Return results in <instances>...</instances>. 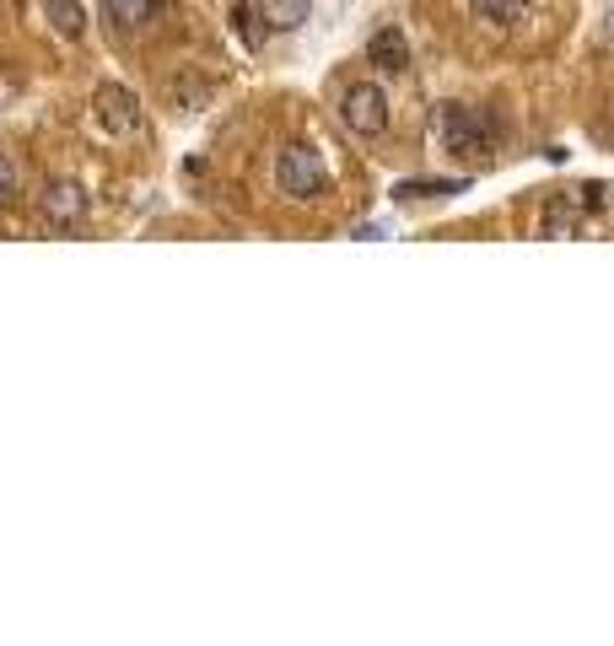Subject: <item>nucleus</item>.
Instances as JSON below:
<instances>
[{
  "label": "nucleus",
  "mask_w": 614,
  "mask_h": 646,
  "mask_svg": "<svg viewBox=\"0 0 614 646\" xmlns=\"http://www.w3.org/2000/svg\"><path fill=\"white\" fill-rule=\"evenodd\" d=\"M431 135L443 140V152L448 157H469V162H491L496 146H501V129L486 108H464V103H443L437 114H431Z\"/></svg>",
  "instance_id": "f257e3e1"
},
{
  "label": "nucleus",
  "mask_w": 614,
  "mask_h": 646,
  "mask_svg": "<svg viewBox=\"0 0 614 646\" xmlns=\"http://www.w3.org/2000/svg\"><path fill=\"white\" fill-rule=\"evenodd\" d=\"M610 28H614V6H610Z\"/></svg>",
  "instance_id": "4468645a"
},
{
  "label": "nucleus",
  "mask_w": 614,
  "mask_h": 646,
  "mask_svg": "<svg viewBox=\"0 0 614 646\" xmlns=\"http://www.w3.org/2000/svg\"><path fill=\"white\" fill-rule=\"evenodd\" d=\"M253 6H259V22L270 33H296L313 11V0H253Z\"/></svg>",
  "instance_id": "0eeeda50"
},
{
  "label": "nucleus",
  "mask_w": 614,
  "mask_h": 646,
  "mask_svg": "<svg viewBox=\"0 0 614 646\" xmlns=\"http://www.w3.org/2000/svg\"><path fill=\"white\" fill-rule=\"evenodd\" d=\"M17 184H22V167H17L11 157H0V205L17 200Z\"/></svg>",
  "instance_id": "ddd939ff"
},
{
  "label": "nucleus",
  "mask_w": 614,
  "mask_h": 646,
  "mask_svg": "<svg viewBox=\"0 0 614 646\" xmlns=\"http://www.w3.org/2000/svg\"><path fill=\"white\" fill-rule=\"evenodd\" d=\"M367 60L377 65V71H388V76H399V71H409V43L399 28H377L367 43Z\"/></svg>",
  "instance_id": "423d86ee"
},
{
  "label": "nucleus",
  "mask_w": 614,
  "mask_h": 646,
  "mask_svg": "<svg viewBox=\"0 0 614 646\" xmlns=\"http://www.w3.org/2000/svg\"><path fill=\"white\" fill-rule=\"evenodd\" d=\"M103 6H108V22L124 28V33L146 28V17H152V0H103Z\"/></svg>",
  "instance_id": "9d476101"
},
{
  "label": "nucleus",
  "mask_w": 614,
  "mask_h": 646,
  "mask_svg": "<svg viewBox=\"0 0 614 646\" xmlns=\"http://www.w3.org/2000/svg\"><path fill=\"white\" fill-rule=\"evenodd\" d=\"M238 33H243L248 49L264 43V28H259V6H238Z\"/></svg>",
  "instance_id": "f8f14e48"
},
{
  "label": "nucleus",
  "mask_w": 614,
  "mask_h": 646,
  "mask_svg": "<svg viewBox=\"0 0 614 646\" xmlns=\"http://www.w3.org/2000/svg\"><path fill=\"white\" fill-rule=\"evenodd\" d=\"M92 119L103 135H135L141 129V97L119 86V81H103L97 92H92Z\"/></svg>",
  "instance_id": "20e7f679"
},
{
  "label": "nucleus",
  "mask_w": 614,
  "mask_h": 646,
  "mask_svg": "<svg viewBox=\"0 0 614 646\" xmlns=\"http://www.w3.org/2000/svg\"><path fill=\"white\" fill-rule=\"evenodd\" d=\"M399 200H420V195H464V178H409L394 189Z\"/></svg>",
  "instance_id": "9b49d317"
},
{
  "label": "nucleus",
  "mask_w": 614,
  "mask_h": 646,
  "mask_svg": "<svg viewBox=\"0 0 614 646\" xmlns=\"http://www.w3.org/2000/svg\"><path fill=\"white\" fill-rule=\"evenodd\" d=\"M86 210H92V200L82 195V184H49L43 189V221H54V227H76V221H86Z\"/></svg>",
  "instance_id": "39448f33"
},
{
  "label": "nucleus",
  "mask_w": 614,
  "mask_h": 646,
  "mask_svg": "<svg viewBox=\"0 0 614 646\" xmlns=\"http://www.w3.org/2000/svg\"><path fill=\"white\" fill-rule=\"evenodd\" d=\"M43 17H49L65 39H82L86 33V17H82V6H76V0H43Z\"/></svg>",
  "instance_id": "1a4fd4ad"
},
{
  "label": "nucleus",
  "mask_w": 614,
  "mask_h": 646,
  "mask_svg": "<svg viewBox=\"0 0 614 646\" xmlns=\"http://www.w3.org/2000/svg\"><path fill=\"white\" fill-rule=\"evenodd\" d=\"M340 119H345V129L351 135H362V140H372V135H383L388 129V92L377 86V81H356L345 97H340Z\"/></svg>",
  "instance_id": "f03ea898"
},
{
  "label": "nucleus",
  "mask_w": 614,
  "mask_h": 646,
  "mask_svg": "<svg viewBox=\"0 0 614 646\" xmlns=\"http://www.w3.org/2000/svg\"><path fill=\"white\" fill-rule=\"evenodd\" d=\"M324 157L313 152V146H287L281 157H275V184H281V195L291 200H319L324 195Z\"/></svg>",
  "instance_id": "7ed1b4c3"
},
{
  "label": "nucleus",
  "mask_w": 614,
  "mask_h": 646,
  "mask_svg": "<svg viewBox=\"0 0 614 646\" xmlns=\"http://www.w3.org/2000/svg\"><path fill=\"white\" fill-rule=\"evenodd\" d=\"M475 17H486L491 28H518L529 17V0H469Z\"/></svg>",
  "instance_id": "6e6552de"
}]
</instances>
